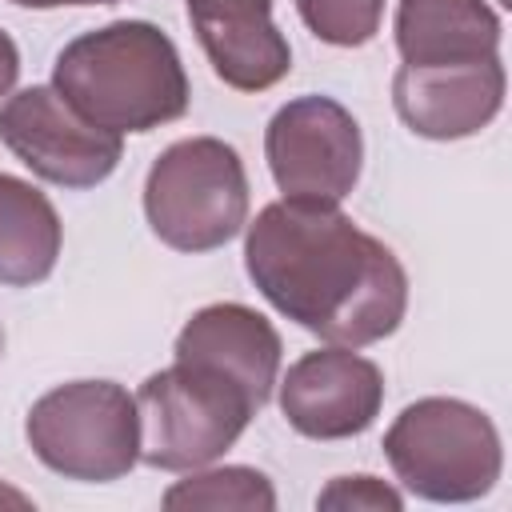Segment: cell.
Returning <instances> with one entry per match:
<instances>
[{
	"label": "cell",
	"instance_id": "cell-1",
	"mask_svg": "<svg viewBox=\"0 0 512 512\" xmlns=\"http://www.w3.org/2000/svg\"><path fill=\"white\" fill-rule=\"evenodd\" d=\"M244 268L280 316L340 348L392 336L408 312L404 264L336 204H264L244 232Z\"/></svg>",
	"mask_w": 512,
	"mask_h": 512
},
{
	"label": "cell",
	"instance_id": "cell-2",
	"mask_svg": "<svg viewBox=\"0 0 512 512\" xmlns=\"http://www.w3.org/2000/svg\"><path fill=\"white\" fill-rule=\"evenodd\" d=\"M52 88L116 136L172 124L192 100L180 52L152 20H112L68 40L52 64Z\"/></svg>",
	"mask_w": 512,
	"mask_h": 512
},
{
	"label": "cell",
	"instance_id": "cell-3",
	"mask_svg": "<svg viewBox=\"0 0 512 512\" xmlns=\"http://www.w3.org/2000/svg\"><path fill=\"white\" fill-rule=\"evenodd\" d=\"M384 456L396 480L432 504L480 500L504 472L496 424L456 396H424L408 404L384 432Z\"/></svg>",
	"mask_w": 512,
	"mask_h": 512
},
{
	"label": "cell",
	"instance_id": "cell-4",
	"mask_svg": "<svg viewBox=\"0 0 512 512\" xmlns=\"http://www.w3.org/2000/svg\"><path fill=\"white\" fill-rule=\"evenodd\" d=\"M140 460L160 472H192L220 460L260 412V404L224 372L172 360L136 392Z\"/></svg>",
	"mask_w": 512,
	"mask_h": 512
},
{
	"label": "cell",
	"instance_id": "cell-5",
	"mask_svg": "<svg viewBox=\"0 0 512 512\" xmlns=\"http://www.w3.org/2000/svg\"><path fill=\"white\" fill-rule=\"evenodd\" d=\"M144 216L160 244L176 252L224 248L248 224V172L220 136L168 144L144 180Z\"/></svg>",
	"mask_w": 512,
	"mask_h": 512
},
{
	"label": "cell",
	"instance_id": "cell-6",
	"mask_svg": "<svg viewBox=\"0 0 512 512\" xmlns=\"http://www.w3.org/2000/svg\"><path fill=\"white\" fill-rule=\"evenodd\" d=\"M44 468L80 484H108L140 464L136 396L116 380H72L44 392L24 420Z\"/></svg>",
	"mask_w": 512,
	"mask_h": 512
},
{
	"label": "cell",
	"instance_id": "cell-7",
	"mask_svg": "<svg viewBox=\"0 0 512 512\" xmlns=\"http://www.w3.org/2000/svg\"><path fill=\"white\" fill-rule=\"evenodd\" d=\"M264 160L284 200L340 204L364 164L356 116L332 96H296L264 128Z\"/></svg>",
	"mask_w": 512,
	"mask_h": 512
},
{
	"label": "cell",
	"instance_id": "cell-8",
	"mask_svg": "<svg viewBox=\"0 0 512 512\" xmlns=\"http://www.w3.org/2000/svg\"><path fill=\"white\" fill-rule=\"evenodd\" d=\"M0 140L32 176L56 188H96L124 156V140L84 120L52 84L20 88L0 104Z\"/></svg>",
	"mask_w": 512,
	"mask_h": 512
},
{
	"label": "cell",
	"instance_id": "cell-9",
	"mask_svg": "<svg viewBox=\"0 0 512 512\" xmlns=\"http://www.w3.org/2000/svg\"><path fill=\"white\" fill-rule=\"evenodd\" d=\"M276 384L284 420L308 440L360 436L372 428L384 404L380 364L340 344L304 352Z\"/></svg>",
	"mask_w": 512,
	"mask_h": 512
},
{
	"label": "cell",
	"instance_id": "cell-10",
	"mask_svg": "<svg viewBox=\"0 0 512 512\" xmlns=\"http://www.w3.org/2000/svg\"><path fill=\"white\" fill-rule=\"evenodd\" d=\"M500 56L468 64H400L392 76L396 116L424 140H464L484 132L504 108Z\"/></svg>",
	"mask_w": 512,
	"mask_h": 512
},
{
	"label": "cell",
	"instance_id": "cell-11",
	"mask_svg": "<svg viewBox=\"0 0 512 512\" xmlns=\"http://www.w3.org/2000/svg\"><path fill=\"white\" fill-rule=\"evenodd\" d=\"M212 72L236 92H264L292 72V48L272 24V0H184Z\"/></svg>",
	"mask_w": 512,
	"mask_h": 512
},
{
	"label": "cell",
	"instance_id": "cell-12",
	"mask_svg": "<svg viewBox=\"0 0 512 512\" xmlns=\"http://www.w3.org/2000/svg\"><path fill=\"white\" fill-rule=\"evenodd\" d=\"M172 352H176V360H196V364L224 372L264 408L280 380L284 344L268 316H260L248 304L220 300V304L192 312V320L180 328Z\"/></svg>",
	"mask_w": 512,
	"mask_h": 512
},
{
	"label": "cell",
	"instance_id": "cell-13",
	"mask_svg": "<svg viewBox=\"0 0 512 512\" xmlns=\"http://www.w3.org/2000/svg\"><path fill=\"white\" fill-rule=\"evenodd\" d=\"M500 16L488 0H400L396 52L404 64H468L500 56Z\"/></svg>",
	"mask_w": 512,
	"mask_h": 512
},
{
	"label": "cell",
	"instance_id": "cell-14",
	"mask_svg": "<svg viewBox=\"0 0 512 512\" xmlns=\"http://www.w3.org/2000/svg\"><path fill=\"white\" fill-rule=\"evenodd\" d=\"M64 248V224L52 200L20 180L0 172V284L32 288L52 276Z\"/></svg>",
	"mask_w": 512,
	"mask_h": 512
},
{
	"label": "cell",
	"instance_id": "cell-15",
	"mask_svg": "<svg viewBox=\"0 0 512 512\" xmlns=\"http://www.w3.org/2000/svg\"><path fill=\"white\" fill-rule=\"evenodd\" d=\"M164 508H248V512H272L276 508V488L264 472L244 468V464H224V468H192L188 480H176L164 492Z\"/></svg>",
	"mask_w": 512,
	"mask_h": 512
},
{
	"label": "cell",
	"instance_id": "cell-16",
	"mask_svg": "<svg viewBox=\"0 0 512 512\" xmlns=\"http://www.w3.org/2000/svg\"><path fill=\"white\" fill-rule=\"evenodd\" d=\"M304 28L332 48H360L380 32L384 0H296Z\"/></svg>",
	"mask_w": 512,
	"mask_h": 512
},
{
	"label": "cell",
	"instance_id": "cell-17",
	"mask_svg": "<svg viewBox=\"0 0 512 512\" xmlns=\"http://www.w3.org/2000/svg\"><path fill=\"white\" fill-rule=\"evenodd\" d=\"M316 508H336V512H348V508H368V512H400L404 508V496L376 480V476H336L328 480V488H320L316 496Z\"/></svg>",
	"mask_w": 512,
	"mask_h": 512
},
{
	"label": "cell",
	"instance_id": "cell-18",
	"mask_svg": "<svg viewBox=\"0 0 512 512\" xmlns=\"http://www.w3.org/2000/svg\"><path fill=\"white\" fill-rule=\"evenodd\" d=\"M16 76H20V52H16L12 36L0 28V96H8V92H12Z\"/></svg>",
	"mask_w": 512,
	"mask_h": 512
},
{
	"label": "cell",
	"instance_id": "cell-19",
	"mask_svg": "<svg viewBox=\"0 0 512 512\" xmlns=\"http://www.w3.org/2000/svg\"><path fill=\"white\" fill-rule=\"evenodd\" d=\"M20 8H64V4H116V0H12Z\"/></svg>",
	"mask_w": 512,
	"mask_h": 512
},
{
	"label": "cell",
	"instance_id": "cell-20",
	"mask_svg": "<svg viewBox=\"0 0 512 512\" xmlns=\"http://www.w3.org/2000/svg\"><path fill=\"white\" fill-rule=\"evenodd\" d=\"M0 356H4V328H0Z\"/></svg>",
	"mask_w": 512,
	"mask_h": 512
},
{
	"label": "cell",
	"instance_id": "cell-21",
	"mask_svg": "<svg viewBox=\"0 0 512 512\" xmlns=\"http://www.w3.org/2000/svg\"><path fill=\"white\" fill-rule=\"evenodd\" d=\"M500 4H508V0H500Z\"/></svg>",
	"mask_w": 512,
	"mask_h": 512
}]
</instances>
